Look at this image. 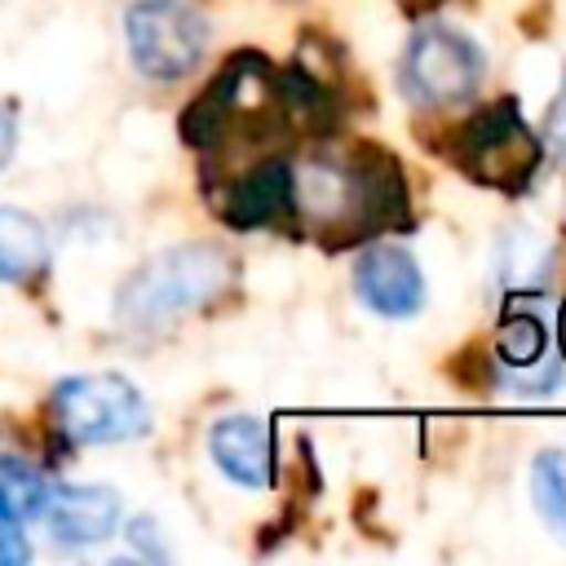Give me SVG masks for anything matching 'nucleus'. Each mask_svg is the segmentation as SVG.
<instances>
[{"instance_id": "f03ea898", "label": "nucleus", "mask_w": 566, "mask_h": 566, "mask_svg": "<svg viewBox=\"0 0 566 566\" xmlns=\"http://www.w3.org/2000/svg\"><path fill=\"white\" fill-rule=\"evenodd\" d=\"M287 128H301L292 115V102L283 93L279 66H270L261 53H239L221 66V75L208 84V93L186 111L181 133L195 150L226 164L243 146H270Z\"/></svg>"}, {"instance_id": "423d86ee", "label": "nucleus", "mask_w": 566, "mask_h": 566, "mask_svg": "<svg viewBox=\"0 0 566 566\" xmlns=\"http://www.w3.org/2000/svg\"><path fill=\"white\" fill-rule=\"evenodd\" d=\"M124 35L146 80H181L208 49V22L186 0H137L124 13Z\"/></svg>"}, {"instance_id": "1a4fd4ad", "label": "nucleus", "mask_w": 566, "mask_h": 566, "mask_svg": "<svg viewBox=\"0 0 566 566\" xmlns=\"http://www.w3.org/2000/svg\"><path fill=\"white\" fill-rule=\"evenodd\" d=\"M40 517L49 535L66 548H88L115 535L119 526V495L111 486H88V482H62L44 491Z\"/></svg>"}, {"instance_id": "412c9836", "label": "nucleus", "mask_w": 566, "mask_h": 566, "mask_svg": "<svg viewBox=\"0 0 566 566\" xmlns=\"http://www.w3.org/2000/svg\"><path fill=\"white\" fill-rule=\"evenodd\" d=\"M407 9H420V4H438V0H402Z\"/></svg>"}, {"instance_id": "f257e3e1", "label": "nucleus", "mask_w": 566, "mask_h": 566, "mask_svg": "<svg viewBox=\"0 0 566 566\" xmlns=\"http://www.w3.org/2000/svg\"><path fill=\"white\" fill-rule=\"evenodd\" d=\"M398 159L380 146H323L292 164V217L323 243H354L394 221H407Z\"/></svg>"}, {"instance_id": "6e6552de", "label": "nucleus", "mask_w": 566, "mask_h": 566, "mask_svg": "<svg viewBox=\"0 0 566 566\" xmlns=\"http://www.w3.org/2000/svg\"><path fill=\"white\" fill-rule=\"evenodd\" d=\"M354 292L380 318H411L424 305V274L398 243H371L354 261Z\"/></svg>"}, {"instance_id": "aec40b11", "label": "nucleus", "mask_w": 566, "mask_h": 566, "mask_svg": "<svg viewBox=\"0 0 566 566\" xmlns=\"http://www.w3.org/2000/svg\"><path fill=\"white\" fill-rule=\"evenodd\" d=\"M562 354H566V305H562Z\"/></svg>"}, {"instance_id": "a211bd4d", "label": "nucleus", "mask_w": 566, "mask_h": 566, "mask_svg": "<svg viewBox=\"0 0 566 566\" xmlns=\"http://www.w3.org/2000/svg\"><path fill=\"white\" fill-rule=\"evenodd\" d=\"M31 557V548H27V539L18 535V526H0V566H18V562H27Z\"/></svg>"}, {"instance_id": "4468645a", "label": "nucleus", "mask_w": 566, "mask_h": 566, "mask_svg": "<svg viewBox=\"0 0 566 566\" xmlns=\"http://www.w3.org/2000/svg\"><path fill=\"white\" fill-rule=\"evenodd\" d=\"M44 491V478L22 455H0V526H22L40 517Z\"/></svg>"}, {"instance_id": "f3484780", "label": "nucleus", "mask_w": 566, "mask_h": 566, "mask_svg": "<svg viewBox=\"0 0 566 566\" xmlns=\"http://www.w3.org/2000/svg\"><path fill=\"white\" fill-rule=\"evenodd\" d=\"M544 146H548L553 159L566 168V84H562L557 102L548 106V119H544Z\"/></svg>"}, {"instance_id": "0eeeda50", "label": "nucleus", "mask_w": 566, "mask_h": 566, "mask_svg": "<svg viewBox=\"0 0 566 566\" xmlns=\"http://www.w3.org/2000/svg\"><path fill=\"white\" fill-rule=\"evenodd\" d=\"M486 57L455 27H420L402 53L398 84L416 106H455L482 84Z\"/></svg>"}, {"instance_id": "2eb2a0df", "label": "nucleus", "mask_w": 566, "mask_h": 566, "mask_svg": "<svg viewBox=\"0 0 566 566\" xmlns=\"http://www.w3.org/2000/svg\"><path fill=\"white\" fill-rule=\"evenodd\" d=\"M531 504L544 526L566 539V451H539L531 464Z\"/></svg>"}, {"instance_id": "dca6fc26", "label": "nucleus", "mask_w": 566, "mask_h": 566, "mask_svg": "<svg viewBox=\"0 0 566 566\" xmlns=\"http://www.w3.org/2000/svg\"><path fill=\"white\" fill-rule=\"evenodd\" d=\"M500 363L509 371H526L531 380V367H553L548 363V332L535 314H509L504 327H500Z\"/></svg>"}, {"instance_id": "20e7f679", "label": "nucleus", "mask_w": 566, "mask_h": 566, "mask_svg": "<svg viewBox=\"0 0 566 566\" xmlns=\"http://www.w3.org/2000/svg\"><path fill=\"white\" fill-rule=\"evenodd\" d=\"M455 164L482 181V186H495V190H526L535 168H539V150L544 142L526 128L517 102H491L482 111H473L455 137Z\"/></svg>"}, {"instance_id": "ddd939ff", "label": "nucleus", "mask_w": 566, "mask_h": 566, "mask_svg": "<svg viewBox=\"0 0 566 566\" xmlns=\"http://www.w3.org/2000/svg\"><path fill=\"white\" fill-rule=\"evenodd\" d=\"M44 226L22 208H0V283H22L44 265Z\"/></svg>"}, {"instance_id": "9d476101", "label": "nucleus", "mask_w": 566, "mask_h": 566, "mask_svg": "<svg viewBox=\"0 0 566 566\" xmlns=\"http://www.w3.org/2000/svg\"><path fill=\"white\" fill-rule=\"evenodd\" d=\"M221 217L239 230H256V226H274L283 217H292V159L265 155V159L248 164L243 172L226 177Z\"/></svg>"}, {"instance_id": "f8f14e48", "label": "nucleus", "mask_w": 566, "mask_h": 566, "mask_svg": "<svg viewBox=\"0 0 566 566\" xmlns=\"http://www.w3.org/2000/svg\"><path fill=\"white\" fill-rule=\"evenodd\" d=\"M553 265V243L531 226H509L495 243V279L504 292H531L544 287Z\"/></svg>"}, {"instance_id": "9b49d317", "label": "nucleus", "mask_w": 566, "mask_h": 566, "mask_svg": "<svg viewBox=\"0 0 566 566\" xmlns=\"http://www.w3.org/2000/svg\"><path fill=\"white\" fill-rule=\"evenodd\" d=\"M208 451L217 469L239 486H265L274 478V451H270V424L256 416H226L208 433Z\"/></svg>"}, {"instance_id": "6ab92c4d", "label": "nucleus", "mask_w": 566, "mask_h": 566, "mask_svg": "<svg viewBox=\"0 0 566 566\" xmlns=\"http://www.w3.org/2000/svg\"><path fill=\"white\" fill-rule=\"evenodd\" d=\"M13 146H18V124H13V111H9V106H0V168L9 164Z\"/></svg>"}, {"instance_id": "39448f33", "label": "nucleus", "mask_w": 566, "mask_h": 566, "mask_svg": "<svg viewBox=\"0 0 566 566\" xmlns=\"http://www.w3.org/2000/svg\"><path fill=\"white\" fill-rule=\"evenodd\" d=\"M53 416L57 429L71 442H124V438H142L150 429V411L146 398L111 371H93V376H66L53 389Z\"/></svg>"}, {"instance_id": "7ed1b4c3", "label": "nucleus", "mask_w": 566, "mask_h": 566, "mask_svg": "<svg viewBox=\"0 0 566 566\" xmlns=\"http://www.w3.org/2000/svg\"><path fill=\"white\" fill-rule=\"evenodd\" d=\"M234 265L221 248L212 243H181V248H168L150 261H142L119 296H115V318L119 327L128 332H155V327H168L172 318L208 305L226 283H230Z\"/></svg>"}]
</instances>
